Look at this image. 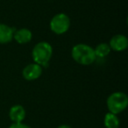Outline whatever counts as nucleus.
Returning a JSON list of instances; mask_svg holds the SVG:
<instances>
[{"label": "nucleus", "instance_id": "obj_1", "mask_svg": "<svg viewBox=\"0 0 128 128\" xmlns=\"http://www.w3.org/2000/svg\"><path fill=\"white\" fill-rule=\"evenodd\" d=\"M72 58L81 65H90L96 60V57L94 49L86 44H77L71 50Z\"/></svg>", "mask_w": 128, "mask_h": 128}, {"label": "nucleus", "instance_id": "obj_7", "mask_svg": "<svg viewBox=\"0 0 128 128\" xmlns=\"http://www.w3.org/2000/svg\"><path fill=\"white\" fill-rule=\"evenodd\" d=\"M9 118L13 123L23 122L26 118V110L20 104H15L9 110Z\"/></svg>", "mask_w": 128, "mask_h": 128}, {"label": "nucleus", "instance_id": "obj_9", "mask_svg": "<svg viewBox=\"0 0 128 128\" xmlns=\"http://www.w3.org/2000/svg\"><path fill=\"white\" fill-rule=\"evenodd\" d=\"M13 28L6 24H0V44L11 42L13 39Z\"/></svg>", "mask_w": 128, "mask_h": 128}, {"label": "nucleus", "instance_id": "obj_13", "mask_svg": "<svg viewBox=\"0 0 128 128\" xmlns=\"http://www.w3.org/2000/svg\"><path fill=\"white\" fill-rule=\"evenodd\" d=\"M57 128H72L70 126H68V124H62V126H58Z\"/></svg>", "mask_w": 128, "mask_h": 128}, {"label": "nucleus", "instance_id": "obj_5", "mask_svg": "<svg viewBox=\"0 0 128 128\" xmlns=\"http://www.w3.org/2000/svg\"><path fill=\"white\" fill-rule=\"evenodd\" d=\"M42 74V67L37 63H30L23 68L22 76L27 81H34L40 78Z\"/></svg>", "mask_w": 128, "mask_h": 128}, {"label": "nucleus", "instance_id": "obj_8", "mask_svg": "<svg viewBox=\"0 0 128 128\" xmlns=\"http://www.w3.org/2000/svg\"><path fill=\"white\" fill-rule=\"evenodd\" d=\"M32 34L29 29L21 28L17 30L13 34V39L18 43V44H26L32 40Z\"/></svg>", "mask_w": 128, "mask_h": 128}, {"label": "nucleus", "instance_id": "obj_6", "mask_svg": "<svg viewBox=\"0 0 128 128\" xmlns=\"http://www.w3.org/2000/svg\"><path fill=\"white\" fill-rule=\"evenodd\" d=\"M110 49L116 52H122L128 46V39L124 34H116L112 36L109 43Z\"/></svg>", "mask_w": 128, "mask_h": 128}, {"label": "nucleus", "instance_id": "obj_2", "mask_svg": "<svg viewBox=\"0 0 128 128\" xmlns=\"http://www.w3.org/2000/svg\"><path fill=\"white\" fill-rule=\"evenodd\" d=\"M53 54V48L46 41H40L34 46L32 56L34 62L40 66L48 63Z\"/></svg>", "mask_w": 128, "mask_h": 128}, {"label": "nucleus", "instance_id": "obj_3", "mask_svg": "<svg viewBox=\"0 0 128 128\" xmlns=\"http://www.w3.org/2000/svg\"><path fill=\"white\" fill-rule=\"evenodd\" d=\"M109 112L113 114H118L122 112L128 105V96L126 93L114 92L108 96L106 101Z\"/></svg>", "mask_w": 128, "mask_h": 128}, {"label": "nucleus", "instance_id": "obj_11", "mask_svg": "<svg viewBox=\"0 0 128 128\" xmlns=\"http://www.w3.org/2000/svg\"><path fill=\"white\" fill-rule=\"evenodd\" d=\"M110 48L109 46V44L107 43H100L98 46H96V48L94 49L95 54H96V57H105L110 54Z\"/></svg>", "mask_w": 128, "mask_h": 128}, {"label": "nucleus", "instance_id": "obj_4", "mask_svg": "<svg viewBox=\"0 0 128 128\" xmlns=\"http://www.w3.org/2000/svg\"><path fill=\"white\" fill-rule=\"evenodd\" d=\"M49 26L51 31L55 34H63L70 29V18L65 13H58L52 18Z\"/></svg>", "mask_w": 128, "mask_h": 128}, {"label": "nucleus", "instance_id": "obj_12", "mask_svg": "<svg viewBox=\"0 0 128 128\" xmlns=\"http://www.w3.org/2000/svg\"><path fill=\"white\" fill-rule=\"evenodd\" d=\"M9 128H32V127H30V126H27V124H24L23 122H20V123H12V124L10 126Z\"/></svg>", "mask_w": 128, "mask_h": 128}, {"label": "nucleus", "instance_id": "obj_10", "mask_svg": "<svg viewBox=\"0 0 128 128\" xmlns=\"http://www.w3.org/2000/svg\"><path fill=\"white\" fill-rule=\"evenodd\" d=\"M104 124L106 128H118L119 127V119L116 114L108 112L104 115Z\"/></svg>", "mask_w": 128, "mask_h": 128}]
</instances>
